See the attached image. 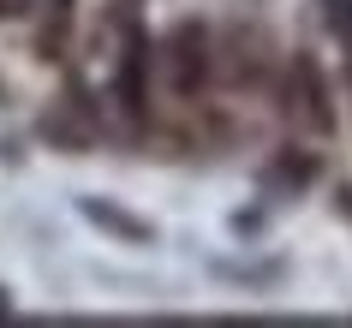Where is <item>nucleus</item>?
<instances>
[{
	"mask_svg": "<svg viewBox=\"0 0 352 328\" xmlns=\"http://www.w3.org/2000/svg\"><path fill=\"white\" fill-rule=\"evenodd\" d=\"M280 102H287V120H298L305 131H334V96H329V78H322L316 54H293L287 60Z\"/></svg>",
	"mask_w": 352,
	"mask_h": 328,
	"instance_id": "1",
	"label": "nucleus"
},
{
	"mask_svg": "<svg viewBox=\"0 0 352 328\" xmlns=\"http://www.w3.org/2000/svg\"><path fill=\"white\" fill-rule=\"evenodd\" d=\"M167 78H173V90L186 96V102L209 90V78H215V48H209L204 24H173V36H167Z\"/></svg>",
	"mask_w": 352,
	"mask_h": 328,
	"instance_id": "2",
	"label": "nucleus"
},
{
	"mask_svg": "<svg viewBox=\"0 0 352 328\" xmlns=\"http://www.w3.org/2000/svg\"><path fill=\"white\" fill-rule=\"evenodd\" d=\"M30 48H36V60H66V48H72V0H42V24L36 36H30Z\"/></svg>",
	"mask_w": 352,
	"mask_h": 328,
	"instance_id": "3",
	"label": "nucleus"
},
{
	"mask_svg": "<svg viewBox=\"0 0 352 328\" xmlns=\"http://www.w3.org/2000/svg\"><path fill=\"white\" fill-rule=\"evenodd\" d=\"M322 19L340 36V48H352V0H322Z\"/></svg>",
	"mask_w": 352,
	"mask_h": 328,
	"instance_id": "4",
	"label": "nucleus"
},
{
	"mask_svg": "<svg viewBox=\"0 0 352 328\" xmlns=\"http://www.w3.org/2000/svg\"><path fill=\"white\" fill-rule=\"evenodd\" d=\"M30 6H36V0H0V24L6 19H30Z\"/></svg>",
	"mask_w": 352,
	"mask_h": 328,
	"instance_id": "5",
	"label": "nucleus"
},
{
	"mask_svg": "<svg viewBox=\"0 0 352 328\" xmlns=\"http://www.w3.org/2000/svg\"><path fill=\"white\" fill-rule=\"evenodd\" d=\"M346 84H352V48H346Z\"/></svg>",
	"mask_w": 352,
	"mask_h": 328,
	"instance_id": "6",
	"label": "nucleus"
}]
</instances>
